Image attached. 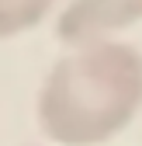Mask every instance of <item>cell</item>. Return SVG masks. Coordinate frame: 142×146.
<instances>
[{
    "label": "cell",
    "mask_w": 142,
    "mask_h": 146,
    "mask_svg": "<svg viewBox=\"0 0 142 146\" xmlns=\"http://www.w3.org/2000/svg\"><path fill=\"white\" fill-rule=\"evenodd\" d=\"M142 108V52L121 38L83 42L56 59L38 87V129L59 146H97Z\"/></svg>",
    "instance_id": "6da1fadb"
},
{
    "label": "cell",
    "mask_w": 142,
    "mask_h": 146,
    "mask_svg": "<svg viewBox=\"0 0 142 146\" xmlns=\"http://www.w3.org/2000/svg\"><path fill=\"white\" fill-rule=\"evenodd\" d=\"M142 21V0H69L62 7L56 31L69 45L114 38Z\"/></svg>",
    "instance_id": "7a4b0ae2"
},
{
    "label": "cell",
    "mask_w": 142,
    "mask_h": 146,
    "mask_svg": "<svg viewBox=\"0 0 142 146\" xmlns=\"http://www.w3.org/2000/svg\"><path fill=\"white\" fill-rule=\"evenodd\" d=\"M59 0H0V38H14L38 28Z\"/></svg>",
    "instance_id": "3957f363"
}]
</instances>
